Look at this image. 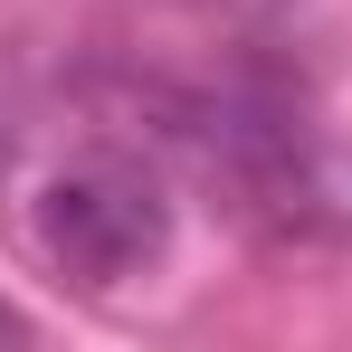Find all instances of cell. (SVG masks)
<instances>
[{
  "label": "cell",
  "instance_id": "6da1fadb",
  "mask_svg": "<svg viewBox=\"0 0 352 352\" xmlns=\"http://www.w3.org/2000/svg\"><path fill=\"white\" fill-rule=\"evenodd\" d=\"M29 248L58 276L96 286V295L133 286L172 248V190H162V172L143 153L86 143V153H67V162L38 172V190H29Z\"/></svg>",
  "mask_w": 352,
  "mask_h": 352
},
{
  "label": "cell",
  "instance_id": "7a4b0ae2",
  "mask_svg": "<svg viewBox=\"0 0 352 352\" xmlns=\"http://www.w3.org/2000/svg\"><path fill=\"white\" fill-rule=\"evenodd\" d=\"M0 343H29V314H19L10 295H0Z\"/></svg>",
  "mask_w": 352,
  "mask_h": 352
}]
</instances>
